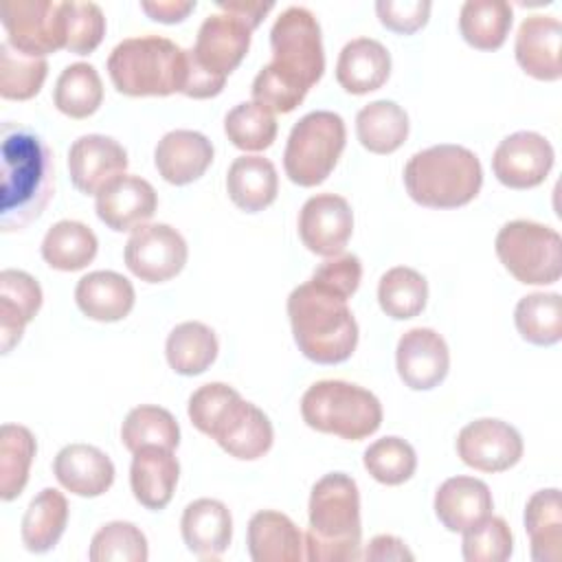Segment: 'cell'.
Instances as JSON below:
<instances>
[{"label": "cell", "mask_w": 562, "mask_h": 562, "mask_svg": "<svg viewBox=\"0 0 562 562\" xmlns=\"http://www.w3.org/2000/svg\"><path fill=\"white\" fill-rule=\"evenodd\" d=\"M0 228L13 233L42 215L55 193V165L46 143L29 127L2 123Z\"/></svg>", "instance_id": "1"}, {"label": "cell", "mask_w": 562, "mask_h": 562, "mask_svg": "<svg viewBox=\"0 0 562 562\" xmlns=\"http://www.w3.org/2000/svg\"><path fill=\"white\" fill-rule=\"evenodd\" d=\"M187 413L200 432L213 437L235 459H259L272 446L274 430L268 415L224 382H209L195 389Z\"/></svg>", "instance_id": "2"}, {"label": "cell", "mask_w": 562, "mask_h": 562, "mask_svg": "<svg viewBox=\"0 0 562 562\" xmlns=\"http://www.w3.org/2000/svg\"><path fill=\"white\" fill-rule=\"evenodd\" d=\"M288 316L299 351L316 364H338L358 345V323L347 299L316 285H296L288 296Z\"/></svg>", "instance_id": "3"}, {"label": "cell", "mask_w": 562, "mask_h": 562, "mask_svg": "<svg viewBox=\"0 0 562 562\" xmlns=\"http://www.w3.org/2000/svg\"><path fill=\"white\" fill-rule=\"evenodd\" d=\"M360 492L345 472L318 479L310 494V531L305 558L310 562H349L360 553Z\"/></svg>", "instance_id": "4"}, {"label": "cell", "mask_w": 562, "mask_h": 562, "mask_svg": "<svg viewBox=\"0 0 562 562\" xmlns=\"http://www.w3.org/2000/svg\"><path fill=\"white\" fill-rule=\"evenodd\" d=\"M404 184L422 206L457 209L481 191V160L463 145H432L411 156L404 167Z\"/></svg>", "instance_id": "5"}, {"label": "cell", "mask_w": 562, "mask_h": 562, "mask_svg": "<svg viewBox=\"0 0 562 562\" xmlns=\"http://www.w3.org/2000/svg\"><path fill=\"white\" fill-rule=\"evenodd\" d=\"M114 88L127 97H167L182 92L187 81V50L160 35L119 42L108 57Z\"/></svg>", "instance_id": "6"}, {"label": "cell", "mask_w": 562, "mask_h": 562, "mask_svg": "<svg viewBox=\"0 0 562 562\" xmlns=\"http://www.w3.org/2000/svg\"><path fill=\"white\" fill-rule=\"evenodd\" d=\"M303 422L327 435H336L349 441L373 435L382 424L380 400L345 380L314 382L301 397Z\"/></svg>", "instance_id": "7"}, {"label": "cell", "mask_w": 562, "mask_h": 562, "mask_svg": "<svg viewBox=\"0 0 562 562\" xmlns=\"http://www.w3.org/2000/svg\"><path fill=\"white\" fill-rule=\"evenodd\" d=\"M347 140L345 121L329 110H316L301 116L290 130L283 169L299 187H316L334 171Z\"/></svg>", "instance_id": "8"}, {"label": "cell", "mask_w": 562, "mask_h": 562, "mask_svg": "<svg viewBox=\"0 0 562 562\" xmlns=\"http://www.w3.org/2000/svg\"><path fill=\"white\" fill-rule=\"evenodd\" d=\"M505 270L520 283L549 285L562 274V239L547 224L531 220L507 222L494 241Z\"/></svg>", "instance_id": "9"}, {"label": "cell", "mask_w": 562, "mask_h": 562, "mask_svg": "<svg viewBox=\"0 0 562 562\" xmlns=\"http://www.w3.org/2000/svg\"><path fill=\"white\" fill-rule=\"evenodd\" d=\"M270 48L272 61L268 66L294 86L310 90L323 77L321 26L310 9L288 7L281 11L270 31Z\"/></svg>", "instance_id": "10"}, {"label": "cell", "mask_w": 562, "mask_h": 562, "mask_svg": "<svg viewBox=\"0 0 562 562\" xmlns=\"http://www.w3.org/2000/svg\"><path fill=\"white\" fill-rule=\"evenodd\" d=\"M0 22L7 42L31 57L66 48V18L59 0H2Z\"/></svg>", "instance_id": "11"}, {"label": "cell", "mask_w": 562, "mask_h": 562, "mask_svg": "<svg viewBox=\"0 0 562 562\" xmlns=\"http://www.w3.org/2000/svg\"><path fill=\"white\" fill-rule=\"evenodd\" d=\"M123 257L134 277L147 283H162L184 268L189 248L173 226L143 224L130 235Z\"/></svg>", "instance_id": "12"}, {"label": "cell", "mask_w": 562, "mask_h": 562, "mask_svg": "<svg viewBox=\"0 0 562 562\" xmlns=\"http://www.w3.org/2000/svg\"><path fill=\"white\" fill-rule=\"evenodd\" d=\"M457 454L474 470L505 472L520 461L522 437L503 419H474L461 428L457 437Z\"/></svg>", "instance_id": "13"}, {"label": "cell", "mask_w": 562, "mask_h": 562, "mask_svg": "<svg viewBox=\"0 0 562 562\" xmlns=\"http://www.w3.org/2000/svg\"><path fill=\"white\" fill-rule=\"evenodd\" d=\"M553 160V145L542 134L522 130L498 143L492 156V171L509 189H533L544 182Z\"/></svg>", "instance_id": "14"}, {"label": "cell", "mask_w": 562, "mask_h": 562, "mask_svg": "<svg viewBox=\"0 0 562 562\" xmlns=\"http://www.w3.org/2000/svg\"><path fill=\"white\" fill-rule=\"evenodd\" d=\"M252 29L237 15L220 11L204 18L191 48L193 59L213 77L226 79L246 57Z\"/></svg>", "instance_id": "15"}, {"label": "cell", "mask_w": 562, "mask_h": 562, "mask_svg": "<svg viewBox=\"0 0 562 562\" xmlns=\"http://www.w3.org/2000/svg\"><path fill=\"white\" fill-rule=\"evenodd\" d=\"M353 233V211L336 193L312 195L299 213V237L303 246L321 257H336Z\"/></svg>", "instance_id": "16"}, {"label": "cell", "mask_w": 562, "mask_h": 562, "mask_svg": "<svg viewBox=\"0 0 562 562\" xmlns=\"http://www.w3.org/2000/svg\"><path fill=\"white\" fill-rule=\"evenodd\" d=\"M395 364L402 382L413 391H430L450 369V351L441 334L430 327H413L397 340Z\"/></svg>", "instance_id": "17"}, {"label": "cell", "mask_w": 562, "mask_h": 562, "mask_svg": "<svg viewBox=\"0 0 562 562\" xmlns=\"http://www.w3.org/2000/svg\"><path fill=\"white\" fill-rule=\"evenodd\" d=\"M127 169V151L119 140L103 134H83L68 149V171L75 189L97 195Z\"/></svg>", "instance_id": "18"}, {"label": "cell", "mask_w": 562, "mask_h": 562, "mask_svg": "<svg viewBox=\"0 0 562 562\" xmlns=\"http://www.w3.org/2000/svg\"><path fill=\"white\" fill-rule=\"evenodd\" d=\"M156 206L158 195L154 187L145 178L130 173H123L105 184L97 193L94 202L99 220L116 233L136 231L156 213Z\"/></svg>", "instance_id": "19"}, {"label": "cell", "mask_w": 562, "mask_h": 562, "mask_svg": "<svg viewBox=\"0 0 562 562\" xmlns=\"http://www.w3.org/2000/svg\"><path fill=\"white\" fill-rule=\"evenodd\" d=\"M562 22L555 15H529L516 33V61L518 66L540 81H558L560 66Z\"/></svg>", "instance_id": "20"}, {"label": "cell", "mask_w": 562, "mask_h": 562, "mask_svg": "<svg viewBox=\"0 0 562 562\" xmlns=\"http://www.w3.org/2000/svg\"><path fill=\"white\" fill-rule=\"evenodd\" d=\"M55 479L70 494L94 498L105 494L114 483L112 459L90 443H68L53 461Z\"/></svg>", "instance_id": "21"}, {"label": "cell", "mask_w": 562, "mask_h": 562, "mask_svg": "<svg viewBox=\"0 0 562 562\" xmlns=\"http://www.w3.org/2000/svg\"><path fill=\"white\" fill-rule=\"evenodd\" d=\"M211 162L213 143L195 130H171L154 149V165L158 173L176 187L198 180Z\"/></svg>", "instance_id": "22"}, {"label": "cell", "mask_w": 562, "mask_h": 562, "mask_svg": "<svg viewBox=\"0 0 562 562\" xmlns=\"http://www.w3.org/2000/svg\"><path fill=\"white\" fill-rule=\"evenodd\" d=\"M494 509L487 483L474 476H450L435 494V514L439 522L454 533H463Z\"/></svg>", "instance_id": "23"}, {"label": "cell", "mask_w": 562, "mask_h": 562, "mask_svg": "<svg viewBox=\"0 0 562 562\" xmlns=\"http://www.w3.org/2000/svg\"><path fill=\"white\" fill-rule=\"evenodd\" d=\"M180 476V463L171 448L145 446L134 452L130 465V485L134 498L147 509H165L173 496Z\"/></svg>", "instance_id": "24"}, {"label": "cell", "mask_w": 562, "mask_h": 562, "mask_svg": "<svg viewBox=\"0 0 562 562\" xmlns=\"http://www.w3.org/2000/svg\"><path fill=\"white\" fill-rule=\"evenodd\" d=\"M42 307V288L24 270L0 272V349L9 353Z\"/></svg>", "instance_id": "25"}, {"label": "cell", "mask_w": 562, "mask_h": 562, "mask_svg": "<svg viewBox=\"0 0 562 562\" xmlns=\"http://www.w3.org/2000/svg\"><path fill=\"white\" fill-rule=\"evenodd\" d=\"M180 531L191 553L198 558H217L231 544L233 518L222 501L198 498L184 507Z\"/></svg>", "instance_id": "26"}, {"label": "cell", "mask_w": 562, "mask_h": 562, "mask_svg": "<svg viewBox=\"0 0 562 562\" xmlns=\"http://www.w3.org/2000/svg\"><path fill=\"white\" fill-rule=\"evenodd\" d=\"M134 285L114 270H94L83 274L75 288L77 307L92 321L114 323L134 307Z\"/></svg>", "instance_id": "27"}, {"label": "cell", "mask_w": 562, "mask_h": 562, "mask_svg": "<svg viewBox=\"0 0 562 562\" xmlns=\"http://www.w3.org/2000/svg\"><path fill=\"white\" fill-rule=\"evenodd\" d=\"M391 75V55L373 37L347 42L336 61V81L351 94H367L384 86Z\"/></svg>", "instance_id": "28"}, {"label": "cell", "mask_w": 562, "mask_h": 562, "mask_svg": "<svg viewBox=\"0 0 562 562\" xmlns=\"http://www.w3.org/2000/svg\"><path fill=\"white\" fill-rule=\"evenodd\" d=\"M299 527L281 512L261 509L248 522V553L255 562H299L305 558Z\"/></svg>", "instance_id": "29"}, {"label": "cell", "mask_w": 562, "mask_h": 562, "mask_svg": "<svg viewBox=\"0 0 562 562\" xmlns=\"http://www.w3.org/2000/svg\"><path fill=\"white\" fill-rule=\"evenodd\" d=\"M226 191L235 206L257 213L270 206L279 191V176L272 160L263 156H239L226 173Z\"/></svg>", "instance_id": "30"}, {"label": "cell", "mask_w": 562, "mask_h": 562, "mask_svg": "<svg viewBox=\"0 0 562 562\" xmlns=\"http://www.w3.org/2000/svg\"><path fill=\"white\" fill-rule=\"evenodd\" d=\"M525 529L536 562L562 560V498L558 487L531 494L525 505Z\"/></svg>", "instance_id": "31"}, {"label": "cell", "mask_w": 562, "mask_h": 562, "mask_svg": "<svg viewBox=\"0 0 562 562\" xmlns=\"http://www.w3.org/2000/svg\"><path fill=\"white\" fill-rule=\"evenodd\" d=\"M220 345L215 331L200 321H184L176 325L165 342L169 367L180 375H200L217 358Z\"/></svg>", "instance_id": "32"}, {"label": "cell", "mask_w": 562, "mask_h": 562, "mask_svg": "<svg viewBox=\"0 0 562 562\" xmlns=\"http://www.w3.org/2000/svg\"><path fill=\"white\" fill-rule=\"evenodd\" d=\"M97 235L90 226L77 220H61L53 224L42 239L44 261L61 272L86 268L97 257Z\"/></svg>", "instance_id": "33"}, {"label": "cell", "mask_w": 562, "mask_h": 562, "mask_svg": "<svg viewBox=\"0 0 562 562\" xmlns=\"http://www.w3.org/2000/svg\"><path fill=\"white\" fill-rule=\"evenodd\" d=\"M356 136L373 154H393L408 136V114L395 101H371L356 116Z\"/></svg>", "instance_id": "34"}, {"label": "cell", "mask_w": 562, "mask_h": 562, "mask_svg": "<svg viewBox=\"0 0 562 562\" xmlns=\"http://www.w3.org/2000/svg\"><path fill=\"white\" fill-rule=\"evenodd\" d=\"M68 522V501L55 487H44L26 507L22 518V542L33 553L50 551Z\"/></svg>", "instance_id": "35"}, {"label": "cell", "mask_w": 562, "mask_h": 562, "mask_svg": "<svg viewBox=\"0 0 562 562\" xmlns=\"http://www.w3.org/2000/svg\"><path fill=\"white\" fill-rule=\"evenodd\" d=\"M514 11L505 0H468L459 11L463 40L479 50H496L505 44Z\"/></svg>", "instance_id": "36"}, {"label": "cell", "mask_w": 562, "mask_h": 562, "mask_svg": "<svg viewBox=\"0 0 562 562\" xmlns=\"http://www.w3.org/2000/svg\"><path fill=\"white\" fill-rule=\"evenodd\" d=\"M55 108L70 119H86L94 114L103 101V83L92 64L77 61L66 66L53 92Z\"/></svg>", "instance_id": "37"}, {"label": "cell", "mask_w": 562, "mask_h": 562, "mask_svg": "<svg viewBox=\"0 0 562 562\" xmlns=\"http://www.w3.org/2000/svg\"><path fill=\"white\" fill-rule=\"evenodd\" d=\"M518 334L538 347H551L562 338V299L558 292L522 296L514 310Z\"/></svg>", "instance_id": "38"}, {"label": "cell", "mask_w": 562, "mask_h": 562, "mask_svg": "<svg viewBox=\"0 0 562 562\" xmlns=\"http://www.w3.org/2000/svg\"><path fill=\"white\" fill-rule=\"evenodd\" d=\"M37 443L33 432L20 424H2L0 428V496L13 501L22 494Z\"/></svg>", "instance_id": "39"}, {"label": "cell", "mask_w": 562, "mask_h": 562, "mask_svg": "<svg viewBox=\"0 0 562 562\" xmlns=\"http://www.w3.org/2000/svg\"><path fill=\"white\" fill-rule=\"evenodd\" d=\"M428 283L422 272L408 266H395L380 277L378 303L395 321H406L426 307Z\"/></svg>", "instance_id": "40"}, {"label": "cell", "mask_w": 562, "mask_h": 562, "mask_svg": "<svg viewBox=\"0 0 562 562\" xmlns=\"http://www.w3.org/2000/svg\"><path fill=\"white\" fill-rule=\"evenodd\" d=\"M121 441L132 454L145 446H162L173 450L180 443V426L167 408L140 404L123 419Z\"/></svg>", "instance_id": "41"}, {"label": "cell", "mask_w": 562, "mask_h": 562, "mask_svg": "<svg viewBox=\"0 0 562 562\" xmlns=\"http://www.w3.org/2000/svg\"><path fill=\"white\" fill-rule=\"evenodd\" d=\"M48 75L44 57H31L15 50L7 40L0 44V94L2 99L26 101L35 97Z\"/></svg>", "instance_id": "42"}, {"label": "cell", "mask_w": 562, "mask_h": 562, "mask_svg": "<svg viewBox=\"0 0 562 562\" xmlns=\"http://www.w3.org/2000/svg\"><path fill=\"white\" fill-rule=\"evenodd\" d=\"M224 132L235 147L244 151H261L277 138V119L263 105L244 101L224 116Z\"/></svg>", "instance_id": "43"}, {"label": "cell", "mask_w": 562, "mask_h": 562, "mask_svg": "<svg viewBox=\"0 0 562 562\" xmlns=\"http://www.w3.org/2000/svg\"><path fill=\"white\" fill-rule=\"evenodd\" d=\"M362 463L378 483L402 485L415 474L417 454L402 437H382L364 450Z\"/></svg>", "instance_id": "44"}, {"label": "cell", "mask_w": 562, "mask_h": 562, "mask_svg": "<svg viewBox=\"0 0 562 562\" xmlns=\"http://www.w3.org/2000/svg\"><path fill=\"white\" fill-rule=\"evenodd\" d=\"M88 558L90 562H145L147 538L134 522L112 520L92 536Z\"/></svg>", "instance_id": "45"}, {"label": "cell", "mask_w": 562, "mask_h": 562, "mask_svg": "<svg viewBox=\"0 0 562 562\" xmlns=\"http://www.w3.org/2000/svg\"><path fill=\"white\" fill-rule=\"evenodd\" d=\"M468 562H505L514 551V536L501 516H487L463 531L461 542Z\"/></svg>", "instance_id": "46"}, {"label": "cell", "mask_w": 562, "mask_h": 562, "mask_svg": "<svg viewBox=\"0 0 562 562\" xmlns=\"http://www.w3.org/2000/svg\"><path fill=\"white\" fill-rule=\"evenodd\" d=\"M66 18V50L75 55L92 53L105 35V18L94 2H64Z\"/></svg>", "instance_id": "47"}, {"label": "cell", "mask_w": 562, "mask_h": 562, "mask_svg": "<svg viewBox=\"0 0 562 562\" xmlns=\"http://www.w3.org/2000/svg\"><path fill=\"white\" fill-rule=\"evenodd\" d=\"M360 279H362L360 259L351 252H345V255L340 252L336 257L325 259L321 266H316L310 281H314L316 285H321L342 299H349L358 290Z\"/></svg>", "instance_id": "48"}, {"label": "cell", "mask_w": 562, "mask_h": 562, "mask_svg": "<svg viewBox=\"0 0 562 562\" xmlns=\"http://www.w3.org/2000/svg\"><path fill=\"white\" fill-rule=\"evenodd\" d=\"M375 13L389 31L411 35L428 22L430 2L428 0H378Z\"/></svg>", "instance_id": "49"}, {"label": "cell", "mask_w": 562, "mask_h": 562, "mask_svg": "<svg viewBox=\"0 0 562 562\" xmlns=\"http://www.w3.org/2000/svg\"><path fill=\"white\" fill-rule=\"evenodd\" d=\"M140 9L156 22L176 24L195 9V0H143Z\"/></svg>", "instance_id": "50"}, {"label": "cell", "mask_w": 562, "mask_h": 562, "mask_svg": "<svg viewBox=\"0 0 562 562\" xmlns=\"http://www.w3.org/2000/svg\"><path fill=\"white\" fill-rule=\"evenodd\" d=\"M362 558L371 560V562H384V560H413L415 555L408 551L404 540H400L397 536L382 533V536L371 538Z\"/></svg>", "instance_id": "51"}, {"label": "cell", "mask_w": 562, "mask_h": 562, "mask_svg": "<svg viewBox=\"0 0 562 562\" xmlns=\"http://www.w3.org/2000/svg\"><path fill=\"white\" fill-rule=\"evenodd\" d=\"M217 7H220V11H226V13H233V15L241 18L255 31L274 4L272 2H255V0H233V2H222L220 0Z\"/></svg>", "instance_id": "52"}]
</instances>
